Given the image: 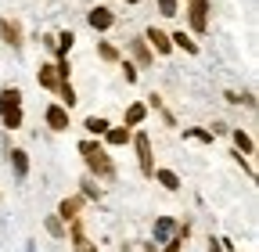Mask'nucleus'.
Instances as JSON below:
<instances>
[{"instance_id": "obj_17", "label": "nucleus", "mask_w": 259, "mask_h": 252, "mask_svg": "<svg viewBox=\"0 0 259 252\" xmlns=\"http://www.w3.org/2000/svg\"><path fill=\"white\" fill-rule=\"evenodd\" d=\"M105 141H108V144H126V141H130V126H108V130H105Z\"/></svg>"}, {"instance_id": "obj_20", "label": "nucleus", "mask_w": 259, "mask_h": 252, "mask_svg": "<svg viewBox=\"0 0 259 252\" xmlns=\"http://www.w3.org/2000/svg\"><path fill=\"white\" fill-rule=\"evenodd\" d=\"M83 126H87L90 134H97V137H101V134L108 130V119H101V115H87V119H83Z\"/></svg>"}, {"instance_id": "obj_2", "label": "nucleus", "mask_w": 259, "mask_h": 252, "mask_svg": "<svg viewBox=\"0 0 259 252\" xmlns=\"http://www.w3.org/2000/svg\"><path fill=\"white\" fill-rule=\"evenodd\" d=\"M187 22L194 33H209V0H187Z\"/></svg>"}, {"instance_id": "obj_19", "label": "nucleus", "mask_w": 259, "mask_h": 252, "mask_svg": "<svg viewBox=\"0 0 259 252\" xmlns=\"http://www.w3.org/2000/svg\"><path fill=\"white\" fill-rule=\"evenodd\" d=\"M234 144H238V151H241V155H252V151H255V141H252L245 130H234Z\"/></svg>"}, {"instance_id": "obj_32", "label": "nucleus", "mask_w": 259, "mask_h": 252, "mask_svg": "<svg viewBox=\"0 0 259 252\" xmlns=\"http://www.w3.org/2000/svg\"><path fill=\"white\" fill-rule=\"evenodd\" d=\"M126 4H141V0H126Z\"/></svg>"}, {"instance_id": "obj_29", "label": "nucleus", "mask_w": 259, "mask_h": 252, "mask_svg": "<svg viewBox=\"0 0 259 252\" xmlns=\"http://www.w3.org/2000/svg\"><path fill=\"white\" fill-rule=\"evenodd\" d=\"M122 79L126 83H137V65H130V61H126V65H122Z\"/></svg>"}, {"instance_id": "obj_11", "label": "nucleus", "mask_w": 259, "mask_h": 252, "mask_svg": "<svg viewBox=\"0 0 259 252\" xmlns=\"http://www.w3.org/2000/svg\"><path fill=\"white\" fill-rule=\"evenodd\" d=\"M177 231H180L177 220H169V216H158V220H155V241H169Z\"/></svg>"}, {"instance_id": "obj_23", "label": "nucleus", "mask_w": 259, "mask_h": 252, "mask_svg": "<svg viewBox=\"0 0 259 252\" xmlns=\"http://www.w3.org/2000/svg\"><path fill=\"white\" fill-rule=\"evenodd\" d=\"M158 15L162 18H177L180 15V0H158Z\"/></svg>"}, {"instance_id": "obj_3", "label": "nucleus", "mask_w": 259, "mask_h": 252, "mask_svg": "<svg viewBox=\"0 0 259 252\" xmlns=\"http://www.w3.org/2000/svg\"><path fill=\"white\" fill-rule=\"evenodd\" d=\"M87 25L94 29V33H108V29L115 25V11H112V8H105V4H97V8H90V11H87Z\"/></svg>"}, {"instance_id": "obj_18", "label": "nucleus", "mask_w": 259, "mask_h": 252, "mask_svg": "<svg viewBox=\"0 0 259 252\" xmlns=\"http://www.w3.org/2000/svg\"><path fill=\"white\" fill-rule=\"evenodd\" d=\"M76 213H79V198H65L58 205V220H76Z\"/></svg>"}, {"instance_id": "obj_31", "label": "nucleus", "mask_w": 259, "mask_h": 252, "mask_svg": "<svg viewBox=\"0 0 259 252\" xmlns=\"http://www.w3.org/2000/svg\"><path fill=\"white\" fill-rule=\"evenodd\" d=\"M25 252H36V245H29V248H25Z\"/></svg>"}, {"instance_id": "obj_27", "label": "nucleus", "mask_w": 259, "mask_h": 252, "mask_svg": "<svg viewBox=\"0 0 259 252\" xmlns=\"http://www.w3.org/2000/svg\"><path fill=\"white\" fill-rule=\"evenodd\" d=\"M47 231H51L54 238H61V234H65V224H61L58 216H47Z\"/></svg>"}, {"instance_id": "obj_22", "label": "nucleus", "mask_w": 259, "mask_h": 252, "mask_svg": "<svg viewBox=\"0 0 259 252\" xmlns=\"http://www.w3.org/2000/svg\"><path fill=\"white\" fill-rule=\"evenodd\" d=\"M0 119H4L8 130H18V126H22V108H8V112H0Z\"/></svg>"}, {"instance_id": "obj_28", "label": "nucleus", "mask_w": 259, "mask_h": 252, "mask_svg": "<svg viewBox=\"0 0 259 252\" xmlns=\"http://www.w3.org/2000/svg\"><path fill=\"white\" fill-rule=\"evenodd\" d=\"M83 195H87V198H94V202H97V198H101V187H97V184H94V180H83Z\"/></svg>"}, {"instance_id": "obj_5", "label": "nucleus", "mask_w": 259, "mask_h": 252, "mask_svg": "<svg viewBox=\"0 0 259 252\" xmlns=\"http://www.w3.org/2000/svg\"><path fill=\"white\" fill-rule=\"evenodd\" d=\"M134 148H137L141 173H144V177H151V173H155V162H151V141H148V134H137V137H134Z\"/></svg>"}, {"instance_id": "obj_14", "label": "nucleus", "mask_w": 259, "mask_h": 252, "mask_svg": "<svg viewBox=\"0 0 259 252\" xmlns=\"http://www.w3.org/2000/svg\"><path fill=\"white\" fill-rule=\"evenodd\" d=\"M151 177H155V180H158L162 187H166V191H177V187H180V177H177L173 170H155Z\"/></svg>"}, {"instance_id": "obj_15", "label": "nucleus", "mask_w": 259, "mask_h": 252, "mask_svg": "<svg viewBox=\"0 0 259 252\" xmlns=\"http://www.w3.org/2000/svg\"><path fill=\"white\" fill-rule=\"evenodd\" d=\"M11 166H15V177L25 180V173H29V159H25V151H22V148L11 151Z\"/></svg>"}, {"instance_id": "obj_7", "label": "nucleus", "mask_w": 259, "mask_h": 252, "mask_svg": "<svg viewBox=\"0 0 259 252\" xmlns=\"http://www.w3.org/2000/svg\"><path fill=\"white\" fill-rule=\"evenodd\" d=\"M36 83H40L44 90H58L61 83H69V79H61L58 69H54V61H47V65H40V72H36Z\"/></svg>"}, {"instance_id": "obj_6", "label": "nucleus", "mask_w": 259, "mask_h": 252, "mask_svg": "<svg viewBox=\"0 0 259 252\" xmlns=\"http://www.w3.org/2000/svg\"><path fill=\"white\" fill-rule=\"evenodd\" d=\"M0 36H4V44L15 47V51L25 44V40H22V25H18L15 18H0Z\"/></svg>"}, {"instance_id": "obj_13", "label": "nucleus", "mask_w": 259, "mask_h": 252, "mask_svg": "<svg viewBox=\"0 0 259 252\" xmlns=\"http://www.w3.org/2000/svg\"><path fill=\"white\" fill-rule=\"evenodd\" d=\"M169 40H173V47H180L184 54H198V44H194L184 29H180V33H169Z\"/></svg>"}, {"instance_id": "obj_8", "label": "nucleus", "mask_w": 259, "mask_h": 252, "mask_svg": "<svg viewBox=\"0 0 259 252\" xmlns=\"http://www.w3.org/2000/svg\"><path fill=\"white\" fill-rule=\"evenodd\" d=\"M130 51H134V58H137V69H151V61H155V54H151V47L144 44V36H137V40H130Z\"/></svg>"}, {"instance_id": "obj_24", "label": "nucleus", "mask_w": 259, "mask_h": 252, "mask_svg": "<svg viewBox=\"0 0 259 252\" xmlns=\"http://www.w3.org/2000/svg\"><path fill=\"white\" fill-rule=\"evenodd\" d=\"M72 241H76V252H97V248H94V245H90V241H87V234H83V231H79V227H76V231H72Z\"/></svg>"}, {"instance_id": "obj_16", "label": "nucleus", "mask_w": 259, "mask_h": 252, "mask_svg": "<svg viewBox=\"0 0 259 252\" xmlns=\"http://www.w3.org/2000/svg\"><path fill=\"white\" fill-rule=\"evenodd\" d=\"M144 115H148V105H141V101H137V105H130V108H126V126H141Z\"/></svg>"}, {"instance_id": "obj_21", "label": "nucleus", "mask_w": 259, "mask_h": 252, "mask_svg": "<svg viewBox=\"0 0 259 252\" xmlns=\"http://www.w3.org/2000/svg\"><path fill=\"white\" fill-rule=\"evenodd\" d=\"M58 98H61V108H72V105H76V90H72V83H61V87H58Z\"/></svg>"}, {"instance_id": "obj_12", "label": "nucleus", "mask_w": 259, "mask_h": 252, "mask_svg": "<svg viewBox=\"0 0 259 252\" xmlns=\"http://www.w3.org/2000/svg\"><path fill=\"white\" fill-rule=\"evenodd\" d=\"M8 108H22V90L18 87H4V90H0V112H8Z\"/></svg>"}, {"instance_id": "obj_33", "label": "nucleus", "mask_w": 259, "mask_h": 252, "mask_svg": "<svg viewBox=\"0 0 259 252\" xmlns=\"http://www.w3.org/2000/svg\"><path fill=\"white\" fill-rule=\"evenodd\" d=\"M148 252H155V245H148Z\"/></svg>"}, {"instance_id": "obj_9", "label": "nucleus", "mask_w": 259, "mask_h": 252, "mask_svg": "<svg viewBox=\"0 0 259 252\" xmlns=\"http://www.w3.org/2000/svg\"><path fill=\"white\" fill-rule=\"evenodd\" d=\"M47 126H51V130H69V108H61V105H51L47 108Z\"/></svg>"}, {"instance_id": "obj_4", "label": "nucleus", "mask_w": 259, "mask_h": 252, "mask_svg": "<svg viewBox=\"0 0 259 252\" xmlns=\"http://www.w3.org/2000/svg\"><path fill=\"white\" fill-rule=\"evenodd\" d=\"M144 44L151 47V54H169L173 51V40H169V33H166V29H148V33H144Z\"/></svg>"}, {"instance_id": "obj_1", "label": "nucleus", "mask_w": 259, "mask_h": 252, "mask_svg": "<svg viewBox=\"0 0 259 252\" xmlns=\"http://www.w3.org/2000/svg\"><path fill=\"white\" fill-rule=\"evenodd\" d=\"M79 155H83V162L90 166V173H97V177H112V173H115L108 151L97 144V141H83V144H79Z\"/></svg>"}, {"instance_id": "obj_25", "label": "nucleus", "mask_w": 259, "mask_h": 252, "mask_svg": "<svg viewBox=\"0 0 259 252\" xmlns=\"http://www.w3.org/2000/svg\"><path fill=\"white\" fill-rule=\"evenodd\" d=\"M97 54H101V61H119V51H115L112 44H105V40L97 44Z\"/></svg>"}, {"instance_id": "obj_30", "label": "nucleus", "mask_w": 259, "mask_h": 252, "mask_svg": "<svg viewBox=\"0 0 259 252\" xmlns=\"http://www.w3.org/2000/svg\"><path fill=\"white\" fill-rule=\"evenodd\" d=\"M209 252H223V241L220 238H209Z\"/></svg>"}, {"instance_id": "obj_10", "label": "nucleus", "mask_w": 259, "mask_h": 252, "mask_svg": "<svg viewBox=\"0 0 259 252\" xmlns=\"http://www.w3.org/2000/svg\"><path fill=\"white\" fill-rule=\"evenodd\" d=\"M72 47H76V33H72V29H61V33L54 36V54L58 58H69Z\"/></svg>"}, {"instance_id": "obj_26", "label": "nucleus", "mask_w": 259, "mask_h": 252, "mask_svg": "<svg viewBox=\"0 0 259 252\" xmlns=\"http://www.w3.org/2000/svg\"><path fill=\"white\" fill-rule=\"evenodd\" d=\"M184 137H191V141H202V144H212V134H209V130H184Z\"/></svg>"}]
</instances>
